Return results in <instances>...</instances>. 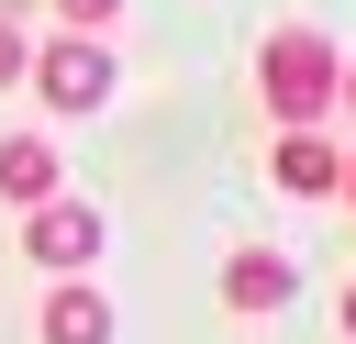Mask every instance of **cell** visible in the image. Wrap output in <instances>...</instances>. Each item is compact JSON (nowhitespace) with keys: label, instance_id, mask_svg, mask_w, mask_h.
Returning a JSON list of instances; mask_svg holds the SVG:
<instances>
[{"label":"cell","instance_id":"obj_5","mask_svg":"<svg viewBox=\"0 0 356 344\" xmlns=\"http://www.w3.org/2000/svg\"><path fill=\"white\" fill-rule=\"evenodd\" d=\"M111 333H122V311H111L100 277H56L44 311H33V344H111Z\"/></svg>","mask_w":356,"mask_h":344},{"label":"cell","instance_id":"obj_7","mask_svg":"<svg viewBox=\"0 0 356 344\" xmlns=\"http://www.w3.org/2000/svg\"><path fill=\"white\" fill-rule=\"evenodd\" d=\"M278 189H289V200H334V189H345V155H334L323 133H278Z\"/></svg>","mask_w":356,"mask_h":344},{"label":"cell","instance_id":"obj_2","mask_svg":"<svg viewBox=\"0 0 356 344\" xmlns=\"http://www.w3.org/2000/svg\"><path fill=\"white\" fill-rule=\"evenodd\" d=\"M22 89H33L56 122H89V111H111V89H122V67H111V33H56V44H33Z\"/></svg>","mask_w":356,"mask_h":344},{"label":"cell","instance_id":"obj_8","mask_svg":"<svg viewBox=\"0 0 356 344\" xmlns=\"http://www.w3.org/2000/svg\"><path fill=\"white\" fill-rule=\"evenodd\" d=\"M22 67H33V33H22V22L0 11V89H22Z\"/></svg>","mask_w":356,"mask_h":344},{"label":"cell","instance_id":"obj_1","mask_svg":"<svg viewBox=\"0 0 356 344\" xmlns=\"http://www.w3.org/2000/svg\"><path fill=\"white\" fill-rule=\"evenodd\" d=\"M334 44L312 33V22H289V33H267V55H256V89H267V111H278V133H312L323 111H334Z\"/></svg>","mask_w":356,"mask_h":344},{"label":"cell","instance_id":"obj_3","mask_svg":"<svg viewBox=\"0 0 356 344\" xmlns=\"http://www.w3.org/2000/svg\"><path fill=\"white\" fill-rule=\"evenodd\" d=\"M22 255H33L44 277H89V266L111 255L100 200H67V189H56V200H33V211H22Z\"/></svg>","mask_w":356,"mask_h":344},{"label":"cell","instance_id":"obj_10","mask_svg":"<svg viewBox=\"0 0 356 344\" xmlns=\"http://www.w3.org/2000/svg\"><path fill=\"white\" fill-rule=\"evenodd\" d=\"M334 100H345V111H356V55H345V67H334Z\"/></svg>","mask_w":356,"mask_h":344},{"label":"cell","instance_id":"obj_9","mask_svg":"<svg viewBox=\"0 0 356 344\" xmlns=\"http://www.w3.org/2000/svg\"><path fill=\"white\" fill-rule=\"evenodd\" d=\"M111 11H122V0H56V22H67V33H111Z\"/></svg>","mask_w":356,"mask_h":344},{"label":"cell","instance_id":"obj_11","mask_svg":"<svg viewBox=\"0 0 356 344\" xmlns=\"http://www.w3.org/2000/svg\"><path fill=\"white\" fill-rule=\"evenodd\" d=\"M334 322H345V344H356V277H345V300H334Z\"/></svg>","mask_w":356,"mask_h":344},{"label":"cell","instance_id":"obj_6","mask_svg":"<svg viewBox=\"0 0 356 344\" xmlns=\"http://www.w3.org/2000/svg\"><path fill=\"white\" fill-rule=\"evenodd\" d=\"M56 189H67L56 144H44V133H0V200H11V211H33V200H56Z\"/></svg>","mask_w":356,"mask_h":344},{"label":"cell","instance_id":"obj_4","mask_svg":"<svg viewBox=\"0 0 356 344\" xmlns=\"http://www.w3.org/2000/svg\"><path fill=\"white\" fill-rule=\"evenodd\" d=\"M289 289H300V266H289L278 244H234V255H222V311H234V322L289 311Z\"/></svg>","mask_w":356,"mask_h":344},{"label":"cell","instance_id":"obj_12","mask_svg":"<svg viewBox=\"0 0 356 344\" xmlns=\"http://www.w3.org/2000/svg\"><path fill=\"white\" fill-rule=\"evenodd\" d=\"M334 200H356V155H345V189H334Z\"/></svg>","mask_w":356,"mask_h":344}]
</instances>
